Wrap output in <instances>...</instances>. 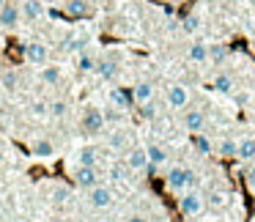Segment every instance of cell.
I'll return each mask as SVG.
<instances>
[{
    "label": "cell",
    "instance_id": "cell-20",
    "mask_svg": "<svg viewBox=\"0 0 255 222\" xmlns=\"http://www.w3.org/2000/svg\"><path fill=\"white\" fill-rule=\"evenodd\" d=\"M0 85H3L6 91H11V94H14V91L19 88V74L14 72V69H8V72H3V77H0Z\"/></svg>",
    "mask_w": 255,
    "mask_h": 222
},
{
    "label": "cell",
    "instance_id": "cell-27",
    "mask_svg": "<svg viewBox=\"0 0 255 222\" xmlns=\"http://www.w3.org/2000/svg\"><path fill=\"white\" fill-rule=\"evenodd\" d=\"M195 148H198L203 156H206V154H211V143H209V137H206L203 132H198V134H195Z\"/></svg>",
    "mask_w": 255,
    "mask_h": 222
},
{
    "label": "cell",
    "instance_id": "cell-29",
    "mask_svg": "<svg viewBox=\"0 0 255 222\" xmlns=\"http://www.w3.org/2000/svg\"><path fill=\"white\" fill-rule=\"evenodd\" d=\"M66 110H69L66 102H52V105H47V112H50V115H55V118L66 115Z\"/></svg>",
    "mask_w": 255,
    "mask_h": 222
},
{
    "label": "cell",
    "instance_id": "cell-14",
    "mask_svg": "<svg viewBox=\"0 0 255 222\" xmlns=\"http://www.w3.org/2000/svg\"><path fill=\"white\" fill-rule=\"evenodd\" d=\"M189 61L192 63H206L209 61V44H203V41H195V44H189Z\"/></svg>",
    "mask_w": 255,
    "mask_h": 222
},
{
    "label": "cell",
    "instance_id": "cell-38",
    "mask_svg": "<svg viewBox=\"0 0 255 222\" xmlns=\"http://www.w3.org/2000/svg\"><path fill=\"white\" fill-rule=\"evenodd\" d=\"M50 222H72V220H66V217H52Z\"/></svg>",
    "mask_w": 255,
    "mask_h": 222
},
{
    "label": "cell",
    "instance_id": "cell-30",
    "mask_svg": "<svg viewBox=\"0 0 255 222\" xmlns=\"http://www.w3.org/2000/svg\"><path fill=\"white\" fill-rule=\"evenodd\" d=\"M220 154L222 156H233V154H236V143H233V140H222V143H220Z\"/></svg>",
    "mask_w": 255,
    "mask_h": 222
},
{
    "label": "cell",
    "instance_id": "cell-35",
    "mask_svg": "<svg viewBox=\"0 0 255 222\" xmlns=\"http://www.w3.org/2000/svg\"><path fill=\"white\" fill-rule=\"evenodd\" d=\"M33 112H36V115H44V112H47V105H41V102H39V105H33Z\"/></svg>",
    "mask_w": 255,
    "mask_h": 222
},
{
    "label": "cell",
    "instance_id": "cell-39",
    "mask_svg": "<svg viewBox=\"0 0 255 222\" xmlns=\"http://www.w3.org/2000/svg\"><path fill=\"white\" fill-rule=\"evenodd\" d=\"M3 3H6V0H0V6H3Z\"/></svg>",
    "mask_w": 255,
    "mask_h": 222
},
{
    "label": "cell",
    "instance_id": "cell-9",
    "mask_svg": "<svg viewBox=\"0 0 255 222\" xmlns=\"http://www.w3.org/2000/svg\"><path fill=\"white\" fill-rule=\"evenodd\" d=\"M203 126H206V115H203L200 110H189L187 115H184V129H187V132H195V134H198Z\"/></svg>",
    "mask_w": 255,
    "mask_h": 222
},
{
    "label": "cell",
    "instance_id": "cell-23",
    "mask_svg": "<svg viewBox=\"0 0 255 222\" xmlns=\"http://www.w3.org/2000/svg\"><path fill=\"white\" fill-rule=\"evenodd\" d=\"M66 11L72 14V17H85V14H88V3H85V0H69Z\"/></svg>",
    "mask_w": 255,
    "mask_h": 222
},
{
    "label": "cell",
    "instance_id": "cell-37",
    "mask_svg": "<svg viewBox=\"0 0 255 222\" xmlns=\"http://www.w3.org/2000/svg\"><path fill=\"white\" fill-rule=\"evenodd\" d=\"M127 222H148V220H145V217H140V214H132Z\"/></svg>",
    "mask_w": 255,
    "mask_h": 222
},
{
    "label": "cell",
    "instance_id": "cell-21",
    "mask_svg": "<svg viewBox=\"0 0 255 222\" xmlns=\"http://www.w3.org/2000/svg\"><path fill=\"white\" fill-rule=\"evenodd\" d=\"M96 72H99V77H102V80H116L118 66H116L113 61H102V63H96Z\"/></svg>",
    "mask_w": 255,
    "mask_h": 222
},
{
    "label": "cell",
    "instance_id": "cell-8",
    "mask_svg": "<svg viewBox=\"0 0 255 222\" xmlns=\"http://www.w3.org/2000/svg\"><path fill=\"white\" fill-rule=\"evenodd\" d=\"M187 176H189L187 167L176 165V167H170V170H167L165 181H167V187H170V189H184V187H187Z\"/></svg>",
    "mask_w": 255,
    "mask_h": 222
},
{
    "label": "cell",
    "instance_id": "cell-12",
    "mask_svg": "<svg viewBox=\"0 0 255 222\" xmlns=\"http://www.w3.org/2000/svg\"><path fill=\"white\" fill-rule=\"evenodd\" d=\"M145 156H148V162H151V165H156V167L167 162V151L162 148V145H156V143L145 145Z\"/></svg>",
    "mask_w": 255,
    "mask_h": 222
},
{
    "label": "cell",
    "instance_id": "cell-16",
    "mask_svg": "<svg viewBox=\"0 0 255 222\" xmlns=\"http://www.w3.org/2000/svg\"><path fill=\"white\" fill-rule=\"evenodd\" d=\"M99 151L96 148H80L77 151V162H80V167H96V162H99Z\"/></svg>",
    "mask_w": 255,
    "mask_h": 222
},
{
    "label": "cell",
    "instance_id": "cell-7",
    "mask_svg": "<svg viewBox=\"0 0 255 222\" xmlns=\"http://www.w3.org/2000/svg\"><path fill=\"white\" fill-rule=\"evenodd\" d=\"M167 105H170L173 110L187 107L189 105V91L184 88V85H170V88H167Z\"/></svg>",
    "mask_w": 255,
    "mask_h": 222
},
{
    "label": "cell",
    "instance_id": "cell-34",
    "mask_svg": "<svg viewBox=\"0 0 255 222\" xmlns=\"http://www.w3.org/2000/svg\"><path fill=\"white\" fill-rule=\"evenodd\" d=\"M110 145H113V148H121V145H124V137H121V134H113V137H110Z\"/></svg>",
    "mask_w": 255,
    "mask_h": 222
},
{
    "label": "cell",
    "instance_id": "cell-19",
    "mask_svg": "<svg viewBox=\"0 0 255 222\" xmlns=\"http://www.w3.org/2000/svg\"><path fill=\"white\" fill-rule=\"evenodd\" d=\"M209 61L214 63V66H222V63L228 61V50L222 44H211L209 47Z\"/></svg>",
    "mask_w": 255,
    "mask_h": 222
},
{
    "label": "cell",
    "instance_id": "cell-18",
    "mask_svg": "<svg viewBox=\"0 0 255 222\" xmlns=\"http://www.w3.org/2000/svg\"><path fill=\"white\" fill-rule=\"evenodd\" d=\"M33 154L41 156V159H47V156L55 154V145H52V140L41 137V140H33Z\"/></svg>",
    "mask_w": 255,
    "mask_h": 222
},
{
    "label": "cell",
    "instance_id": "cell-25",
    "mask_svg": "<svg viewBox=\"0 0 255 222\" xmlns=\"http://www.w3.org/2000/svg\"><path fill=\"white\" fill-rule=\"evenodd\" d=\"M110 96H113V102H116V105L121 107V110H127V107H129V105H132V102H134V99H132V94H124V91H118V88L113 91Z\"/></svg>",
    "mask_w": 255,
    "mask_h": 222
},
{
    "label": "cell",
    "instance_id": "cell-17",
    "mask_svg": "<svg viewBox=\"0 0 255 222\" xmlns=\"http://www.w3.org/2000/svg\"><path fill=\"white\" fill-rule=\"evenodd\" d=\"M236 156L239 159H255V137H247L236 143Z\"/></svg>",
    "mask_w": 255,
    "mask_h": 222
},
{
    "label": "cell",
    "instance_id": "cell-11",
    "mask_svg": "<svg viewBox=\"0 0 255 222\" xmlns=\"http://www.w3.org/2000/svg\"><path fill=\"white\" fill-rule=\"evenodd\" d=\"M132 99L137 102V105L151 102V99H154V85H151V83H137V85H134V91H132Z\"/></svg>",
    "mask_w": 255,
    "mask_h": 222
},
{
    "label": "cell",
    "instance_id": "cell-24",
    "mask_svg": "<svg viewBox=\"0 0 255 222\" xmlns=\"http://www.w3.org/2000/svg\"><path fill=\"white\" fill-rule=\"evenodd\" d=\"M77 69L80 72H96V58L88 52H80L77 55Z\"/></svg>",
    "mask_w": 255,
    "mask_h": 222
},
{
    "label": "cell",
    "instance_id": "cell-10",
    "mask_svg": "<svg viewBox=\"0 0 255 222\" xmlns=\"http://www.w3.org/2000/svg\"><path fill=\"white\" fill-rule=\"evenodd\" d=\"M25 22H39L41 17V3L39 0H22V8H19Z\"/></svg>",
    "mask_w": 255,
    "mask_h": 222
},
{
    "label": "cell",
    "instance_id": "cell-33",
    "mask_svg": "<svg viewBox=\"0 0 255 222\" xmlns=\"http://www.w3.org/2000/svg\"><path fill=\"white\" fill-rule=\"evenodd\" d=\"M244 181H247V187L255 192V167H250V170H247V176H244Z\"/></svg>",
    "mask_w": 255,
    "mask_h": 222
},
{
    "label": "cell",
    "instance_id": "cell-36",
    "mask_svg": "<svg viewBox=\"0 0 255 222\" xmlns=\"http://www.w3.org/2000/svg\"><path fill=\"white\" fill-rule=\"evenodd\" d=\"M110 173H113V178H124V170H121V167H118V165H116V167H113V170H110Z\"/></svg>",
    "mask_w": 255,
    "mask_h": 222
},
{
    "label": "cell",
    "instance_id": "cell-2",
    "mask_svg": "<svg viewBox=\"0 0 255 222\" xmlns=\"http://www.w3.org/2000/svg\"><path fill=\"white\" fill-rule=\"evenodd\" d=\"M25 61L33 63V66H44V63L50 61L47 44H41V41H28V44H25Z\"/></svg>",
    "mask_w": 255,
    "mask_h": 222
},
{
    "label": "cell",
    "instance_id": "cell-3",
    "mask_svg": "<svg viewBox=\"0 0 255 222\" xmlns=\"http://www.w3.org/2000/svg\"><path fill=\"white\" fill-rule=\"evenodd\" d=\"M178 209H181L187 217H198L200 211H203V195L195 192V189H189V192L178 200Z\"/></svg>",
    "mask_w": 255,
    "mask_h": 222
},
{
    "label": "cell",
    "instance_id": "cell-26",
    "mask_svg": "<svg viewBox=\"0 0 255 222\" xmlns=\"http://www.w3.org/2000/svg\"><path fill=\"white\" fill-rule=\"evenodd\" d=\"M156 112H159V110H156L154 99H151V102H145V105H140V118H145V121H154V118H156Z\"/></svg>",
    "mask_w": 255,
    "mask_h": 222
},
{
    "label": "cell",
    "instance_id": "cell-32",
    "mask_svg": "<svg viewBox=\"0 0 255 222\" xmlns=\"http://www.w3.org/2000/svg\"><path fill=\"white\" fill-rule=\"evenodd\" d=\"M209 200H211V206H217V209H220V206H225V195H222V192L209 195Z\"/></svg>",
    "mask_w": 255,
    "mask_h": 222
},
{
    "label": "cell",
    "instance_id": "cell-31",
    "mask_svg": "<svg viewBox=\"0 0 255 222\" xmlns=\"http://www.w3.org/2000/svg\"><path fill=\"white\" fill-rule=\"evenodd\" d=\"M69 195H72V192H69V187H55V200H58V203H63Z\"/></svg>",
    "mask_w": 255,
    "mask_h": 222
},
{
    "label": "cell",
    "instance_id": "cell-4",
    "mask_svg": "<svg viewBox=\"0 0 255 222\" xmlns=\"http://www.w3.org/2000/svg\"><path fill=\"white\" fill-rule=\"evenodd\" d=\"M88 203L94 206V209H107V206L113 203V189L110 187H102V184L91 187L88 189Z\"/></svg>",
    "mask_w": 255,
    "mask_h": 222
},
{
    "label": "cell",
    "instance_id": "cell-13",
    "mask_svg": "<svg viewBox=\"0 0 255 222\" xmlns=\"http://www.w3.org/2000/svg\"><path fill=\"white\" fill-rule=\"evenodd\" d=\"M127 162L132 170H145V165H148V156H145V148H132L127 154Z\"/></svg>",
    "mask_w": 255,
    "mask_h": 222
},
{
    "label": "cell",
    "instance_id": "cell-22",
    "mask_svg": "<svg viewBox=\"0 0 255 222\" xmlns=\"http://www.w3.org/2000/svg\"><path fill=\"white\" fill-rule=\"evenodd\" d=\"M214 91H220V94H231L233 91V77L231 74H217L214 77Z\"/></svg>",
    "mask_w": 255,
    "mask_h": 222
},
{
    "label": "cell",
    "instance_id": "cell-15",
    "mask_svg": "<svg viewBox=\"0 0 255 222\" xmlns=\"http://www.w3.org/2000/svg\"><path fill=\"white\" fill-rule=\"evenodd\" d=\"M41 83L44 85H58L61 83V66H52V63L47 66L44 63V66H41Z\"/></svg>",
    "mask_w": 255,
    "mask_h": 222
},
{
    "label": "cell",
    "instance_id": "cell-6",
    "mask_svg": "<svg viewBox=\"0 0 255 222\" xmlns=\"http://www.w3.org/2000/svg\"><path fill=\"white\" fill-rule=\"evenodd\" d=\"M74 184L83 187V189L96 187V184H99V170H96V167H80L77 165V170H74Z\"/></svg>",
    "mask_w": 255,
    "mask_h": 222
},
{
    "label": "cell",
    "instance_id": "cell-40",
    "mask_svg": "<svg viewBox=\"0 0 255 222\" xmlns=\"http://www.w3.org/2000/svg\"><path fill=\"white\" fill-rule=\"evenodd\" d=\"M250 3H255V0H250Z\"/></svg>",
    "mask_w": 255,
    "mask_h": 222
},
{
    "label": "cell",
    "instance_id": "cell-28",
    "mask_svg": "<svg viewBox=\"0 0 255 222\" xmlns=\"http://www.w3.org/2000/svg\"><path fill=\"white\" fill-rule=\"evenodd\" d=\"M181 30H184L187 36L198 33V30H200V19H198V17H187V19L181 22Z\"/></svg>",
    "mask_w": 255,
    "mask_h": 222
},
{
    "label": "cell",
    "instance_id": "cell-5",
    "mask_svg": "<svg viewBox=\"0 0 255 222\" xmlns=\"http://www.w3.org/2000/svg\"><path fill=\"white\" fill-rule=\"evenodd\" d=\"M19 19H22L19 6L11 3V0H6V3L0 6V25H3V28H14V25H19Z\"/></svg>",
    "mask_w": 255,
    "mask_h": 222
},
{
    "label": "cell",
    "instance_id": "cell-41",
    "mask_svg": "<svg viewBox=\"0 0 255 222\" xmlns=\"http://www.w3.org/2000/svg\"><path fill=\"white\" fill-rule=\"evenodd\" d=\"M253 50H255V44H253Z\"/></svg>",
    "mask_w": 255,
    "mask_h": 222
},
{
    "label": "cell",
    "instance_id": "cell-1",
    "mask_svg": "<svg viewBox=\"0 0 255 222\" xmlns=\"http://www.w3.org/2000/svg\"><path fill=\"white\" fill-rule=\"evenodd\" d=\"M102 129H105V112H102L99 107H88V110L83 112V132L99 134Z\"/></svg>",
    "mask_w": 255,
    "mask_h": 222
}]
</instances>
